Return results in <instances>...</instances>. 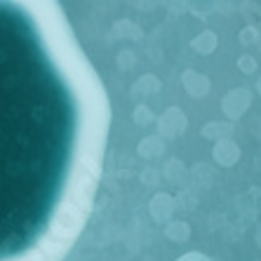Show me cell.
<instances>
[{
	"label": "cell",
	"instance_id": "6da1fadb",
	"mask_svg": "<svg viewBox=\"0 0 261 261\" xmlns=\"http://www.w3.org/2000/svg\"><path fill=\"white\" fill-rule=\"evenodd\" d=\"M78 103L36 21L0 3V261L40 240L66 189Z\"/></svg>",
	"mask_w": 261,
	"mask_h": 261
}]
</instances>
